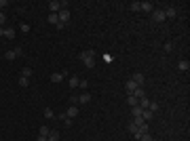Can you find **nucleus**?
Here are the masks:
<instances>
[{"mask_svg": "<svg viewBox=\"0 0 190 141\" xmlns=\"http://www.w3.org/2000/svg\"><path fill=\"white\" fill-rule=\"evenodd\" d=\"M80 59H83V63H85L89 70L95 67V51H91V48H89V51H83V53H80Z\"/></svg>", "mask_w": 190, "mask_h": 141, "instance_id": "nucleus-1", "label": "nucleus"}, {"mask_svg": "<svg viewBox=\"0 0 190 141\" xmlns=\"http://www.w3.org/2000/svg\"><path fill=\"white\" fill-rule=\"evenodd\" d=\"M63 6H68V2H59V0H51L49 2V11L51 13H59Z\"/></svg>", "mask_w": 190, "mask_h": 141, "instance_id": "nucleus-2", "label": "nucleus"}, {"mask_svg": "<svg viewBox=\"0 0 190 141\" xmlns=\"http://www.w3.org/2000/svg\"><path fill=\"white\" fill-rule=\"evenodd\" d=\"M57 17H59V23H61V25H66V23L70 21V8H68V6H63V8L57 13Z\"/></svg>", "mask_w": 190, "mask_h": 141, "instance_id": "nucleus-3", "label": "nucleus"}, {"mask_svg": "<svg viewBox=\"0 0 190 141\" xmlns=\"http://www.w3.org/2000/svg\"><path fill=\"white\" fill-rule=\"evenodd\" d=\"M152 19H154L156 23H163V21H165V13H163V8H154V11H152Z\"/></svg>", "mask_w": 190, "mask_h": 141, "instance_id": "nucleus-4", "label": "nucleus"}, {"mask_svg": "<svg viewBox=\"0 0 190 141\" xmlns=\"http://www.w3.org/2000/svg\"><path fill=\"white\" fill-rule=\"evenodd\" d=\"M131 80H133V82H135V84H137L140 89H144V82H146V76H144V74H140V72H135Z\"/></svg>", "mask_w": 190, "mask_h": 141, "instance_id": "nucleus-5", "label": "nucleus"}, {"mask_svg": "<svg viewBox=\"0 0 190 141\" xmlns=\"http://www.w3.org/2000/svg\"><path fill=\"white\" fill-rule=\"evenodd\" d=\"M163 13H165V19H173V17H178V11H175V6H167Z\"/></svg>", "mask_w": 190, "mask_h": 141, "instance_id": "nucleus-6", "label": "nucleus"}, {"mask_svg": "<svg viewBox=\"0 0 190 141\" xmlns=\"http://www.w3.org/2000/svg\"><path fill=\"white\" fill-rule=\"evenodd\" d=\"M63 78H66V72H55V74H51V82H55V84L61 82Z\"/></svg>", "mask_w": 190, "mask_h": 141, "instance_id": "nucleus-7", "label": "nucleus"}, {"mask_svg": "<svg viewBox=\"0 0 190 141\" xmlns=\"http://www.w3.org/2000/svg\"><path fill=\"white\" fill-rule=\"evenodd\" d=\"M66 116H68V118H72V120H74V118H76V116H78V107H76V105H70V107H68V110H66Z\"/></svg>", "mask_w": 190, "mask_h": 141, "instance_id": "nucleus-8", "label": "nucleus"}, {"mask_svg": "<svg viewBox=\"0 0 190 141\" xmlns=\"http://www.w3.org/2000/svg\"><path fill=\"white\" fill-rule=\"evenodd\" d=\"M125 89H127V93H129V95H133L135 91H137V89H140V87H137V84H135L133 80H127V84H125Z\"/></svg>", "mask_w": 190, "mask_h": 141, "instance_id": "nucleus-9", "label": "nucleus"}, {"mask_svg": "<svg viewBox=\"0 0 190 141\" xmlns=\"http://www.w3.org/2000/svg\"><path fill=\"white\" fill-rule=\"evenodd\" d=\"M140 11H146V13H152L154 11V6H152V2H140Z\"/></svg>", "mask_w": 190, "mask_h": 141, "instance_id": "nucleus-10", "label": "nucleus"}, {"mask_svg": "<svg viewBox=\"0 0 190 141\" xmlns=\"http://www.w3.org/2000/svg\"><path fill=\"white\" fill-rule=\"evenodd\" d=\"M78 82H80V78L78 76H70V80H68V84H70V89L74 91V89H78Z\"/></svg>", "mask_w": 190, "mask_h": 141, "instance_id": "nucleus-11", "label": "nucleus"}, {"mask_svg": "<svg viewBox=\"0 0 190 141\" xmlns=\"http://www.w3.org/2000/svg\"><path fill=\"white\" fill-rule=\"evenodd\" d=\"M78 103H83V105L91 103V95H89V93H83L80 97H78Z\"/></svg>", "mask_w": 190, "mask_h": 141, "instance_id": "nucleus-12", "label": "nucleus"}, {"mask_svg": "<svg viewBox=\"0 0 190 141\" xmlns=\"http://www.w3.org/2000/svg\"><path fill=\"white\" fill-rule=\"evenodd\" d=\"M152 116H154V114H152L150 110H142V120H144V122H150Z\"/></svg>", "mask_w": 190, "mask_h": 141, "instance_id": "nucleus-13", "label": "nucleus"}, {"mask_svg": "<svg viewBox=\"0 0 190 141\" xmlns=\"http://www.w3.org/2000/svg\"><path fill=\"white\" fill-rule=\"evenodd\" d=\"M178 67H180L182 72H188V70H190V63H188V59H182V61L178 63Z\"/></svg>", "mask_w": 190, "mask_h": 141, "instance_id": "nucleus-14", "label": "nucleus"}, {"mask_svg": "<svg viewBox=\"0 0 190 141\" xmlns=\"http://www.w3.org/2000/svg\"><path fill=\"white\" fill-rule=\"evenodd\" d=\"M4 38L13 40V38H15V30H13V28H4Z\"/></svg>", "mask_w": 190, "mask_h": 141, "instance_id": "nucleus-15", "label": "nucleus"}, {"mask_svg": "<svg viewBox=\"0 0 190 141\" xmlns=\"http://www.w3.org/2000/svg\"><path fill=\"white\" fill-rule=\"evenodd\" d=\"M47 139L49 141H59V133H57V131H49Z\"/></svg>", "mask_w": 190, "mask_h": 141, "instance_id": "nucleus-16", "label": "nucleus"}, {"mask_svg": "<svg viewBox=\"0 0 190 141\" xmlns=\"http://www.w3.org/2000/svg\"><path fill=\"white\" fill-rule=\"evenodd\" d=\"M49 23H59V17H57V13H49Z\"/></svg>", "mask_w": 190, "mask_h": 141, "instance_id": "nucleus-17", "label": "nucleus"}, {"mask_svg": "<svg viewBox=\"0 0 190 141\" xmlns=\"http://www.w3.org/2000/svg\"><path fill=\"white\" fill-rule=\"evenodd\" d=\"M15 57H17V55H15V51H13V48H11V51H6V53H4V59H6V61H13V59H15Z\"/></svg>", "mask_w": 190, "mask_h": 141, "instance_id": "nucleus-18", "label": "nucleus"}, {"mask_svg": "<svg viewBox=\"0 0 190 141\" xmlns=\"http://www.w3.org/2000/svg\"><path fill=\"white\" fill-rule=\"evenodd\" d=\"M32 74H34V72H32V67H28V65H25V67L21 70V76H23V78H30Z\"/></svg>", "mask_w": 190, "mask_h": 141, "instance_id": "nucleus-19", "label": "nucleus"}, {"mask_svg": "<svg viewBox=\"0 0 190 141\" xmlns=\"http://www.w3.org/2000/svg\"><path fill=\"white\" fill-rule=\"evenodd\" d=\"M127 103H129L131 107H135V105H137V97H135V95H129V97H127Z\"/></svg>", "mask_w": 190, "mask_h": 141, "instance_id": "nucleus-20", "label": "nucleus"}, {"mask_svg": "<svg viewBox=\"0 0 190 141\" xmlns=\"http://www.w3.org/2000/svg\"><path fill=\"white\" fill-rule=\"evenodd\" d=\"M45 118H49V120H53V118H55V112H53L51 107H45Z\"/></svg>", "mask_w": 190, "mask_h": 141, "instance_id": "nucleus-21", "label": "nucleus"}, {"mask_svg": "<svg viewBox=\"0 0 190 141\" xmlns=\"http://www.w3.org/2000/svg\"><path fill=\"white\" fill-rule=\"evenodd\" d=\"M17 84H19V87H28V84H30V78H23V76H19Z\"/></svg>", "mask_w": 190, "mask_h": 141, "instance_id": "nucleus-22", "label": "nucleus"}, {"mask_svg": "<svg viewBox=\"0 0 190 141\" xmlns=\"http://www.w3.org/2000/svg\"><path fill=\"white\" fill-rule=\"evenodd\" d=\"M131 114H133V118H137V116H142V107H140V105H135V107H131Z\"/></svg>", "mask_w": 190, "mask_h": 141, "instance_id": "nucleus-23", "label": "nucleus"}, {"mask_svg": "<svg viewBox=\"0 0 190 141\" xmlns=\"http://www.w3.org/2000/svg\"><path fill=\"white\" fill-rule=\"evenodd\" d=\"M87 87H89V80H87V78H83V80L78 82V89H83V91H87Z\"/></svg>", "mask_w": 190, "mask_h": 141, "instance_id": "nucleus-24", "label": "nucleus"}, {"mask_svg": "<svg viewBox=\"0 0 190 141\" xmlns=\"http://www.w3.org/2000/svg\"><path fill=\"white\" fill-rule=\"evenodd\" d=\"M148 110H150V112L154 114V112L158 110V103H156V101H150V105H148Z\"/></svg>", "mask_w": 190, "mask_h": 141, "instance_id": "nucleus-25", "label": "nucleus"}, {"mask_svg": "<svg viewBox=\"0 0 190 141\" xmlns=\"http://www.w3.org/2000/svg\"><path fill=\"white\" fill-rule=\"evenodd\" d=\"M127 129H129V133H135V131H137V124H135V122H133V120H131V122H129V126H127Z\"/></svg>", "mask_w": 190, "mask_h": 141, "instance_id": "nucleus-26", "label": "nucleus"}, {"mask_svg": "<svg viewBox=\"0 0 190 141\" xmlns=\"http://www.w3.org/2000/svg\"><path fill=\"white\" fill-rule=\"evenodd\" d=\"M140 141H152V135H150V131H148V133H144L142 137H140Z\"/></svg>", "mask_w": 190, "mask_h": 141, "instance_id": "nucleus-27", "label": "nucleus"}, {"mask_svg": "<svg viewBox=\"0 0 190 141\" xmlns=\"http://www.w3.org/2000/svg\"><path fill=\"white\" fill-rule=\"evenodd\" d=\"M49 131H51L49 126H40V133H38V135H45V137H47V135H49Z\"/></svg>", "mask_w": 190, "mask_h": 141, "instance_id": "nucleus-28", "label": "nucleus"}, {"mask_svg": "<svg viewBox=\"0 0 190 141\" xmlns=\"http://www.w3.org/2000/svg\"><path fill=\"white\" fill-rule=\"evenodd\" d=\"M19 28H21V32H25V34H28V32H30V23H21V25H19Z\"/></svg>", "mask_w": 190, "mask_h": 141, "instance_id": "nucleus-29", "label": "nucleus"}, {"mask_svg": "<svg viewBox=\"0 0 190 141\" xmlns=\"http://www.w3.org/2000/svg\"><path fill=\"white\" fill-rule=\"evenodd\" d=\"M70 103H72V105H78V95H72V97H70Z\"/></svg>", "mask_w": 190, "mask_h": 141, "instance_id": "nucleus-30", "label": "nucleus"}, {"mask_svg": "<svg viewBox=\"0 0 190 141\" xmlns=\"http://www.w3.org/2000/svg\"><path fill=\"white\" fill-rule=\"evenodd\" d=\"M4 23H6V15H4V13H2V11H0V28H2V25H4Z\"/></svg>", "mask_w": 190, "mask_h": 141, "instance_id": "nucleus-31", "label": "nucleus"}, {"mask_svg": "<svg viewBox=\"0 0 190 141\" xmlns=\"http://www.w3.org/2000/svg\"><path fill=\"white\" fill-rule=\"evenodd\" d=\"M13 51H15V55H17V57H21V55H23V48H21V47H15Z\"/></svg>", "mask_w": 190, "mask_h": 141, "instance_id": "nucleus-32", "label": "nucleus"}, {"mask_svg": "<svg viewBox=\"0 0 190 141\" xmlns=\"http://www.w3.org/2000/svg\"><path fill=\"white\" fill-rule=\"evenodd\" d=\"M129 8H131V11H140V2H131Z\"/></svg>", "mask_w": 190, "mask_h": 141, "instance_id": "nucleus-33", "label": "nucleus"}, {"mask_svg": "<svg viewBox=\"0 0 190 141\" xmlns=\"http://www.w3.org/2000/svg\"><path fill=\"white\" fill-rule=\"evenodd\" d=\"M165 51H167V53H171V51H173V44H171V42H167V44H165Z\"/></svg>", "mask_w": 190, "mask_h": 141, "instance_id": "nucleus-34", "label": "nucleus"}, {"mask_svg": "<svg viewBox=\"0 0 190 141\" xmlns=\"http://www.w3.org/2000/svg\"><path fill=\"white\" fill-rule=\"evenodd\" d=\"M8 4H11L8 0H0V8H4V6H8Z\"/></svg>", "mask_w": 190, "mask_h": 141, "instance_id": "nucleus-35", "label": "nucleus"}, {"mask_svg": "<svg viewBox=\"0 0 190 141\" xmlns=\"http://www.w3.org/2000/svg\"><path fill=\"white\" fill-rule=\"evenodd\" d=\"M36 141H49V139L45 137V135H38V137H36Z\"/></svg>", "mask_w": 190, "mask_h": 141, "instance_id": "nucleus-36", "label": "nucleus"}, {"mask_svg": "<svg viewBox=\"0 0 190 141\" xmlns=\"http://www.w3.org/2000/svg\"><path fill=\"white\" fill-rule=\"evenodd\" d=\"M2 36H4V28H0V38H2Z\"/></svg>", "mask_w": 190, "mask_h": 141, "instance_id": "nucleus-37", "label": "nucleus"}, {"mask_svg": "<svg viewBox=\"0 0 190 141\" xmlns=\"http://www.w3.org/2000/svg\"><path fill=\"white\" fill-rule=\"evenodd\" d=\"M135 141H140V139H135Z\"/></svg>", "mask_w": 190, "mask_h": 141, "instance_id": "nucleus-38", "label": "nucleus"}]
</instances>
